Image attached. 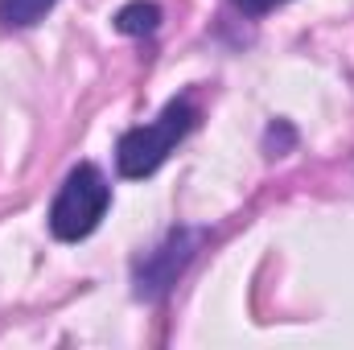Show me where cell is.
<instances>
[{
    "mask_svg": "<svg viewBox=\"0 0 354 350\" xmlns=\"http://www.w3.org/2000/svg\"><path fill=\"white\" fill-rule=\"evenodd\" d=\"M194 124H198V107H194L189 99L165 103V111H161L153 124H140V128H132V132L120 136V145H115V165H120V174L124 177L157 174V169L165 165V157L194 132Z\"/></svg>",
    "mask_w": 354,
    "mask_h": 350,
    "instance_id": "obj_1",
    "label": "cell"
},
{
    "mask_svg": "<svg viewBox=\"0 0 354 350\" xmlns=\"http://www.w3.org/2000/svg\"><path fill=\"white\" fill-rule=\"evenodd\" d=\"M107 202H111V185H107V177L99 174L95 165L71 169V177L62 181V190H58V198L50 206V231L58 239H66V243L87 239L91 231L99 227Z\"/></svg>",
    "mask_w": 354,
    "mask_h": 350,
    "instance_id": "obj_2",
    "label": "cell"
},
{
    "mask_svg": "<svg viewBox=\"0 0 354 350\" xmlns=\"http://www.w3.org/2000/svg\"><path fill=\"white\" fill-rule=\"evenodd\" d=\"M202 239H206L202 231H169L145 260L136 264V297H145V301L165 297L177 284V276L185 272V264L194 260Z\"/></svg>",
    "mask_w": 354,
    "mask_h": 350,
    "instance_id": "obj_3",
    "label": "cell"
},
{
    "mask_svg": "<svg viewBox=\"0 0 354 350\" xmlns=\"http://www.w3.org/2000/svg\"><path fill=\"white\" fill-rule=\"evenodd\" d=\"M161 25V8L153 0H132L115 12V29L128 33V37H145V33H157Z\"/></svg>",
    "mask_w": 354,
    "mask_h": 350,
    "instance_id": "obj_4",
    "label": "cell"
},
{
    "mask_svg": "<svg viewBox=\"0 0 354 350\" xmlns=\"http://www.w3.org/2000/svg\"><path fill=\"white\" fill-rule=\"evenodd\" d=\"M58 0H0V25L4 29H25V25H37Z\"/></svg>",
    "mask_w": 354,
    "mask_h": 350,
    "instance_id": "obj_5",
    "label": "cell"
},
{
    "mask_svg": "<svg viewBox=\"0 0 354 350\" xmlns=\"http://www.w3.org/2000/svg\"><path fill=\"white\" fill-rule=\"evenodd\" d=\"M248 17H264V12H272L276 4H284V0H235Z\"/></svg>",
    "mask_w": 354,
    "mask_h": 350,
    "instance_id": "obj_6",
    "label": "cell"
}]
</instances>
